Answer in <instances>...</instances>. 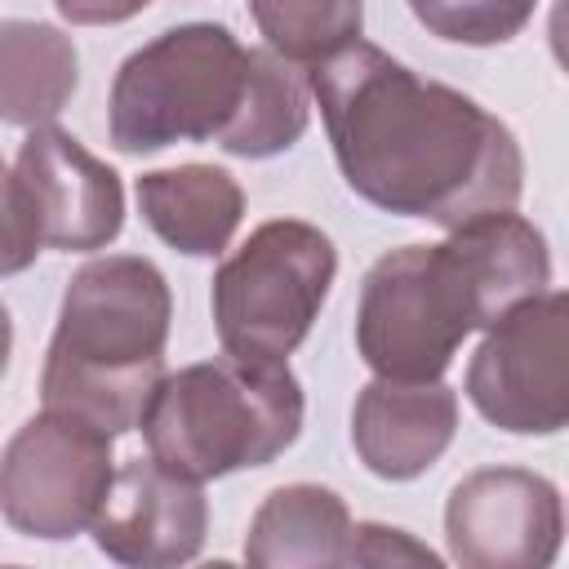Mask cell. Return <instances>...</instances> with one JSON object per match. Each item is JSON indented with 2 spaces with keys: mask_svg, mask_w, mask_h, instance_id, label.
I'll return each mask as SVG.
<instances>
[{
  "mask_svg": "<svg viewBox=\"0 0 569 569\" xmlns=\"http://www.w3.org/2000/svg\"><path fill=\"white\" fill-rule=\"evenodd\" d=\"M302 409V382L284 360H244L227 351L164 373L138 427L156 462L204 485L276 462L298 440Z\"/></svg>",
  "mask_w": 569,
  "mask_h": 569,
  "instance_id": "obj_4",
  "label": "cell"
},
{
  "mask_svg": "<svg viewBox=\"0 0 569 569\" xmlns=\"http://www.w3.org/2000/svg\"><path fill=\"white\" fill-rule=\"evenodd\" d=\"M93 542L102 556L129 569H169L200 556L209 533V502L200 480L169 471L164 462L129 458L93 516Z\"/></svg>",
  "mask_w": 569,
  "mask_h": 569,
  "instance_id": "obj_11",
  "label": "cell"
},
{
  "mask_svg": "<svg viewBox=\"0 0 569 569\" xmlns=\"http://www.w3.org/2000/svg\"><path fill=\"white\" fill-rule=\"evenodd\" d=\"M111 476V436L76 413L44 409L0 453V516L27 538H76L93 525Z\"/></svg>",
  "mask_w": 569,
  "mask_h": 569,
  "instance_id": "obj_7",
  "label": "cell"
},
{
  "mask_svg": "<svg viewBox=\"0 0 569 569\" xmlns=\"http://www.w3.org/2000/svg\"><path fill=\"white\" fill-rule=\"evenodd\" d=\"M351 511L325 485H280L262 498L244 533V560L258 569L347 565Z\"/></svg>",
  "mask_w": 569,
  "mask_h": 569,
  "instance_id": "obj_14",
  "label": "cell"
},
{
  "mask_svg": "<svg viewBox=\"0 0 569 569\" xmlns=\"http://www.w3.org/2000/svg\"><path fill=\"white\" fill-rule=\"evenodd\" d=\"M253 76L244 49L222 22H182L133 49L107 98L111 147L151 156L173 142H222L240 120Z\"/></svg>",
  "mask_w": 569,
  "mask_h": 569,
  "instance_id": "obj_5",
  "label": "cell"
},
{
  "mask_svg": "<svg viewBox=\"0 0 569 569\" xmlns=\"http://www.w3.org/2000/svg\"><path fill=\"white\" fill-rule=\"evenodd\" d=\"M569 298L542 289L485 329L467 365V400L507 436H556L569 422Z\"/></svg>",
  "mask_w": 569,
  "mask_h": 569,
  "instance_id": "obj_8",
  "label": "cell"
},
{
  "mask_svg": "<svg viewBox=\"0 0 569 569\" xmlns=\"http://www.w3.org/2000/svg\"><path fill=\"white\" fill-rule=\"evenodd\" d=\"M9 351H13V320H9V311H4V302H0V378H4V369H9Z\"/></svg>",
  "mask_w": 569,
  "mask_h": 569,
  "instance_id": "obj_22",
  "label": "cell"
},
{
  "mask_svg": "<svg viewBox=\"0 0 569 569\" xmlns=\"http://www.w3.org/2000/svg\"><path fill=\"white\" fill-rule=\"evenodd\" d=\"M307 120H311L307 76L293 62L276 58L271 49H253V76H249L240 120L218 147L240 160H271L307 133Z\"/></svg>",
  "mask_w": 569,
  "mask_h": 569,
  "instance_id": "obj_16",
  "label": "cell"
},
{
  "mask_svg": "<svg viewBox=\"0 0 569 569\" xmlns=\"http://www.w3.org/2000/svg\"><path fill=\"white\" fill-rule=\"evenodd\" d=\"M560 538V489L525 467H480L445 502V542L462 569H547Z\"/></svg>",
  "mask_w": 569,
  "mask_h": 569,
  "instance_id": "obj_9",
  "label": "cell"
},
{
  "mask_svg": "<svg viewBox=\"0 0 569 569\" xmlns=\"http://www.w3.org/2000/svg\"><path fill=\"white\" fill-rule=\"evenodd\" d=\"M53 4L76 27H111V22H129L151 0H53Z\"/></svg>",
  "mask_w": 569,
  "mask_h": 569,
  "instance_id": "obj_21",
  "label": "cell"
},
{
  "mask_svg": "<svg viewBox=\"0 0 569 569\" xmlns=\"http://www.w3.org/2000/svg\"><path fill=\"white\" fill-rule=\"evenodd\" d=\"M13 173L31 204L40 244L89 253V249H107L120 236L124 227L120 173L67 129L36 124L18 147Z\"/></svg>",
  "mask_w": 569,
  "mask_h": 569,
  "instance_id": "obj_10",
  "label": "cell"
},
{
  "mask_svg": "<svg viewBox=\"0 0 569 569\" xmlns=\"http://www.w3.org/2000/svg\"><path fill=\"white\" fill-rule=\"evenodd\" d=\"M458 431V396L440 378H373L351 409V445L378 480H413L440 462Z\"/></svg>",
  "mask_w": 569,
  "mask_h": 569,
  "instance_id": "obj_12",
  "label": "cell"
},
{
  "mask_svg": "<svg viewBox=\"0 0 569 569\" xmlns=\"http://www.w3.org/2000/svg\"><path fill=\"white\" fill-rule=\"evenodd\" d=\"M169 320V280L151 258L107 253L84 262L62 289L44 351V409L76 413L111 440L133 431L151 387L164 378Z\"/></svg>",
  "mask_w": 569,
  "mask_h": 569,
  "instance_id": "obj_3",
  "label": "cell"
},
{
  "mask_svg": "<svg viewBox=\"0 0 569 569\" xmlns=\"http://www.w3.org/2000/svg\"><path fill=\"white\" fill-rule=\"evenodd\" d=\"M133 196L147 227L187 258H218L244 218L240 182L227 169L200 160L142 173Z\"/></svg>",
  "mask_w": 569,
  "mask_h": 569,
  "instance_id": "obj_13",
  "label": "cell"
},
{
  "mask_svg": "<svg viewBox=\"0 0 569 569\" xmlns=\"http://www.w3.org/2000/svg\"><path fill=\"white\" fill-rule=\"evenodd\" d=\"M40 253V231L31 218V204L22 196L18 173L0 156V276H18L36 262Z\"/></svg>",
  "mask_w": 569,
  "mask_h": 569,
  "instance_id": "obj_19",
  "label": "cell"
},
{
  "mask_svg": "<svg viewBox=\"0 0 569 569\" xmlns=\"http://www.w3.org/2000/svg\"><path fill=\"white\" fill-rule=\"evenodd\" d=\"M307 84L347 187L373 209L453 231L520 204V142L462 89L422 80L365 40L316 62Z\"/></svg>",
  "mask_w": 569,
  "mask_h": 569,
  "instance_id": "obj_1",
  "label": "cell"
},
{
  "mask_svg": "<svg viewBox=\"0 0 569 569\" xmlns=\"http://www.w3.org/2000/svg\"><path fill=\"white\" fill-rule=\"evenodd\" d=\"M347 565H440V556L409 538L405 529L391 525H351V542H347Z\"/></svg>",
  "mask_w": 569,
  "mask_h": 569,
  "instance_id": "obj_20",
  "label": "cell"
},
{
  "mask_svg": "<svg viewBox=\"0 0 569 569\" xmlns=\"http://www.w3.org/2000/svg\"><path fill=\"white\" fill-rule=\"evenodd\" d=\"M80 84L76 40L53 22L0 18V124H49Z\"/></svg>",
  "mask_w": 569,
  "mask_h": 569,
  "instance_id": "obj_15",
  "label": "cell"
},
{
  "mask_svg": "<svg viewBox=\"0 0 569 569\" xmlns=\"http://www.w3.org/2000/svg\"><path fill=\"white\" fill-rule=\"evenodd\" d=\"M409 9L436 40L489 49L520 36L538 0H409Z\"/></svg>",
  "mask_w": 569,
  "mask_h": 569,
  "instance_id": "obj_18",
  "label": "cell"
},
{
  "mask_svg": "<svg viewBox=\"0 0 569 569\" xmlns=\"http://www.w3.org/2000/svg\"><path fill=\"white\" fill-rule=\"evenodd\" d=\"M551 284L547 236L516 209L480 213L440 244L382 253L356 307V351L378 378H440L462 338Z\"/></svg>",
  "mask_w": 569,
  "mask_h": 569,
  "instance_id": "obj_2",
  "label": "cell"
},
{
  "mask_svg": "<svg viewBox=\"0 0 569 569\" xmlns=\"http://www.w3.org/2000/svg\"><path fill=\"white\" fill-rule=\"evenodd\" d=\"M267 49L293 67H316L360 40L365 0H249Z\"/></svg>",
  "mask_w": 569,
  "mask_h": 569,
  "instance_id": "obj_17",
  "label": "cell"
},
{
  "mask_svg": "<svg viewBox=\"0 0 569 569\" xmlns=\"http://www.w3.org/2000/svg\"><path fill=\"white\" fill-rule=\"evenodd\" d=\"M338 276L333 240L302 218H271L213 271L218 342L244 360H284L316 325Z\"/></svg>",
  "mask_w": 569,
  "mask_h": 569,
  "instance_id": "obj_6",
  "label": "cell"
}]
</instances>
